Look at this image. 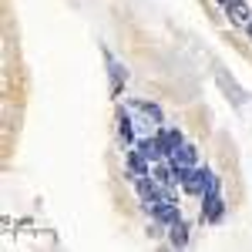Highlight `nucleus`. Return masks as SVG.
Segmentation results:
<instances>
[{"mask_svg":"<svg viewBox=\"0 0 252 252\" xmlns=\"http://www.w3.org/2000/svg\"><path fill=\"white\" fill-rule=\"evenodd\" d=\"M185 242H189V225L182 219H175L172 222V246H185Z\"/></svg>","mask_w":252,"mask_h":252,"instance_id":"11","label":"nucleus"},{"mask_svg":"<svg viewBox=\"0 0 252 252\" xmlns=\"http://www.w3.org/2000/svg\"><path fill=\"white\" fill-rule=\"evenodd\" d=\"M249 37H252V20H249Z\"/></svg>","mask_w":252,"mask_h":252,"instance_id":"15","label":"nucleus"},{"mask_svg":"<svg viewBox=\"0 0 252 252\" xmlns=\"http://www.w3.org/2000/svg\"><path fill=\"white\" fill-rule=\"evenodd\" d=\"M138 148L145 152V158H148V161H158V158H165V152H161V145H158V138H148V141H141Z\"/></svg>","mask_w":252,"mask_h":252,"instance_id":"10","label":"nucleus"},{"mask_svg":"<svg viewBox=\"0 0 252 252\" xmlns=\"http://www.w3.org/2000/svg\"><path fill=\"white\" fill-rule=\"evenodd\" d=\"M121 81H125V67L111 61V91H115V94L121 91Z\"/></svg>","mask_w":252,"mask_h":252,"instance_id":"12","label":"nucleus"},{"mask_svg":"<svg viewBox=\"0 0 252 252\" xmlns=\"http://www.w3.org/2000/svg\"><path fill=\"white\" fill-rule=\"evenodd\" d=\"M135 189H138V195H141V202H148V198H155V182L148 178V175H135Z\"/></svg>","mask_w":252,"mask_h":252,"instance_id":"7","label":"nucleus"},{"mask_svg":"<svg viewBox=\"0 0 252 252\" xmlns=\"http://www.w3.org/2000/svg\"><path fill=\"white\" fill-rule=\"evenodd\" d=\"M145 209L155 215V222H161V225H172L175 219H178V209H175V198L168 192L155 195V198H148L145 202Z\"/></svg>","mask_w":252,"mask_h":252,"instance_id":"1","label":"nucleus"},{"mask_svg":"<svg viewBox=\"0 0 252 252\" xmlns=\"http://www.w3.org/2000/svg\"><path fill=\"white\" fill-rule=\"evenodd\" d=\"M131 111H138V115H145L148 121L161 125V108H158V104H152V101H135V104H131Z\"/></svg>","mask_w":252,"mask_h":252,"instance_id":"6","label":"nucleus"},{"mask_svg":"<svg viewBox=\"0 0 252 252\" xmlns=\"http://www.w3.org/2000/svg\"><path fill=\"white\" fill-rule=\"evenodd\" d=\"M249 17L252 14H249V7H246V0H232V3H229V20H232V24H246Z\"/></svg>","mask_w":252,"mask_h":252,"instance_id":"8","label":"nucleus"},{"mask_svg":"<svg viewBox=\"0 0 252 252\" xmlns=\"http://www.w3.org/2000/svg\"><path fill=\"white\" fill-rule=\"evenodd\" d=\"M118 121H121V138L125 141H135V128L128 125V111H118Z\"/></svg>","mask_w":252,"mask_h":252,"instance_id":"13","label":"nucleus"},{"mask_svg":"<svg viewBox=\"0 0 252 252\" xmlns=\"http://www.w3.org/2000/svg\"><path fill=\"white\" fill-rule=\"evenodd\" d=\"M219 3H225V7H229V3H232V0H219Z\"/></svg>","mask_w":252,"mask_h":252,"instance_id":"14","label":"nucleus"},{"mask_svg":"<svg viewBox=\"0 0 252 252\" xmlns=\"http://www.w3.org/2000/svg\"><path fill=\"white\" fill-rule=\"evenodd\" d=\"M128 165H131L135 175H148V158H145L141 148H138V152H128Z\"/></svg>","mask_w":252,"mask_h":252,"instance_id":"9","label":"nucleus"},{"mask_svg":"<svg viewBox=\"0 0 252 252\" xmlns=\"http://www.w3.org/2000/svg\"><path fill=\"white\" fill-rule=\"evenodd\" d=\"M168 158H172L175 168H195V148H192V145H185V141H182Z\"/></svg>","mask_w":252,"mask_h":252,"instance_id":"4","label":"nucleus"},{"mask_svg":"<svg viewBox=\"0 0 252 252\" xmlns=\"http://www.w3.org/2000/svg\"><path fill=\"white\" fill-rule=\"evenodd\" d=\"M178 172V182L185 185V192L189 195H202L205 192V185H209V168H175Z\"/></svg>","mask_w":252,"mask_h":252,"instance_id":"2","label":"nucleus"},{"mask_svg":"<svg viewBox=\"0 0 252 252\" xmlns=\"http://www.w3.org/2000/svg\"><path fill=\"white\" fill-rule=\"evenodd\" d=\"M202 219H205V222H219V219H222V195H219V192H205Z\"/></svg>","mask_w":252,"mask_h":252,"instance_id":"3","label":"nucleus"},{"mask_svg":"<svg viewBox=\"0 0 252 252\" xmlns=\"http://www.w3.org/2000/svg\"><path fill=\"white\" fill-rule=\"evenodd\" d=\"M158 145H161V152H165V155H172L175 148H178V145H182V131H175V128H165V131H158Z\"/></svg>","mask_w":252,"mask_h":252,"instance_id":"5","label":"nucleus"}]
</instances>
